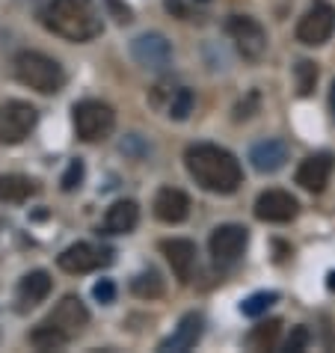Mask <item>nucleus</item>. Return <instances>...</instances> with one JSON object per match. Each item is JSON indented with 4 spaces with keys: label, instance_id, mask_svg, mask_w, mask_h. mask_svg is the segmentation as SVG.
Masks as SVG:
<instances>
[{
    "label": "nucleus",
    "instance_id": "20",
    "mask_svg": "<svg viewBox=\"0 0 335 353\" xmlns=\"http://www.w3.org/2000/svg\"><path fill=\"white\" fill-rule=\"evenodd\" d=\"M36 193V181L27 175H0V202H27Z\"/></svg>",
    "mask_w": 335,
    "mask_h": 353
},
{
    "label": "nucleus",
    "instance_id": "33",
    "mask_svg": "<svg viewBox=\"0 0 335 353\" xmlns=\"http://www.w3.org/2000/svg\"><path fill=\"white\" fill-rule=\"evenodd\" d=\"M202 3H205V0H202Z\"/></svg>",
    "mask_w": 335,
    "mask_h": 353
},
{
    "label": "nucleus",
    "instance_id": "26",
    "mask_svg": "<svg viewBox=\"0 0 335 353\" xmlns=\"http://www.w3.org/2000/svg\"><path fill=\"white\" fill-rule=\"evenodd\" d=\"M294 77H297V92L305 98L314 92V86H318V65L312 60H300L297 68H294Z\"/></svg>",
    "mask_w": 335,
    "mask_h": 353
},
{
    "label": "nucleus",
    "instance_id": "29",
    "mask_svg": "<svg viewBox=\"0 0 335 353\" xmlns=\"http://www.w3.org/2000/svg\"><path fill=\"white\" fill-rule=\"evenodd\" d=\"M92 297L98 300V303H113V297H116V285L110 279H101L98 285L92 288Z\"/></svg>",
    "mask_w": 335,
    "mask_h": 353
},
{
    "label": "nucleus",
    "instance_id": "30",
    "mask_svg": "<svg viewBox=\"0 0 335 353\" xmlns=\"http://www.w3.org/2000/svg\"><path fill=\"white\" fill-rule=\"evenodd\" d=\"M107 9H110L113 18H116L119 24H128V21H131V9H128L122 0H107Z\"/></svg>",
    "mask_w": 335,
    "mask_h": 353
},
{
    "label": "nucleus",
    "instance_id": "2",
    "mask_svg": "<svg viewBox=\"0 0 335 353\" xmlns=\"http://www.w3.org/2000/svg\"><path fill=\"white\" fill-rule=\"evenodd\" d=\"M45 24L68 42H90L104 33L95 0H51L45 9Z\"/></svg>",
    "mask_w": 335,
    "mask_h": 353
},
{
    "label": "nucleus",
    "instance_id": "28",
    "mask_svg": "<svg viewBox=\"0 0 335 353\" xmlns=\"http://www.w3.org/2000/svg\"><path fill=\"white\" fill-rule=\"evenodd\" d=\"M309 341H312V332L309 330H305V327H294L288 341H285V350H291V353L305 350V347H309Z\"/></svg>",
    "mask_w": 335,
    "mask_h": 353
},
{
    "label": "nucleus",
    "instance_id": "32",
    "mask_svg": "<svg viewBox=\"0 0 335 353\" xmlns=\"http://www.w3.org/2000/svg\"><path fill=\"white\" fill-rule=\"evenodd\" d=\"M329 288H335V273H332V276H329Z\"/></svg>",
    "mask_w": 335,
    "mask_h": 353
},
{
    "label": "nucleus",
    "instance_id": "31",
    "mask_svg": "<svg viewBox=\"0 0 335 353\" xmlns=\"http://www.w3.org/2000/svg\"><path fill=\"white\" fill-rule=\"evenodd\" d=\"M329 110H332V119H335V81H332V90H329Z\"/></svg>",
    "mask_w": 335,
    "mask_h": 353
},
{
    "label": "nucleus",
    "instance_id": "3",
    "mask_svg": "<svg viewBox=\"0 0 335 353\" xmlns=\"http://www.w3.org/2000/svg\"><path fill=\"white\" fill-rule=\"evenodd\" d=\"M12 72L18 77V83L30 86V90L42 92V95H54L63 90L65 83V72L63 65L51 60V57L39 54V51H21L12 60Z\"/></svg>",
    "mask_w": 335,
    "mask_h": 353
},
{
    "label": "nucleus",
    "instance_id": "6",
    "mask_svg": "<svg viewBox=\"0 0 335 353\" xmlns=\"http://www.w3.org/2000/svg\"><path fill=\"white\" fill-rule=\"evenodd\" d=\"M332 33H335V6L327 3V0H314L297 24V42L318 48V45H327Z\"/></svg>",
    "mask_w": 335,
    "mask_h": 353
},
{
    "label": "nucleus",
    "instance_id": "22",
    "mask_svg": "<svg viewBox=\"0 0 335 353\" xmlns=\"http://www.w3.org/2000/svg\"><path fill=\"white\" fill-rule=\"evenodd\" d=\"M131 291L136 294V297H143V300H154V297H161L163 294V279H161V273L157 270H143V273H136L134 282H131Z\"/></svg>",
    "mask_w": 335,
    "mask_h": 353
},
{
    "label": "nucleus",
    "instance_id": "14",
    "mask_svg": "<svg viewBox=\"0 0 335 353\" xmlns=\"http://www.w3.org/2000/svg\"><path fill=\"white\" fill-rule=\"evenodd\" d=\"M332 154L329 152H318L312 158H305L297 170V184L309 193H323V188L329 184V175H332Z\"/></svg>",
    "mask_w": 335,
    "mask_h": 353
},
{
    "label": "nucleus",
    "instance_id": "10",
    "mask_svg": "<svg viewBox=\"0 0 335 353\" xmlns=\"http://www.w3.org/2000/svg\"><path fill=\"white\" fill-rule=\"evenodd\" d=\"M246 243H250V232L238 223H225V225H216V229L211 232L208 247H211L214 261L232 264V261H238L243 256Z\"/></svg>",
    "mask_w": 335,
    "mask_h": 353
},
{
    "label": "nucleus",
    "instance_id": "7",
    "mask_svg": "<svg viewBox=\"0 0 335 353\" xmlns=\"http://www.w3.org/2000/svg\"><path fill=\"white\" fill-rule=\"evenodd\" d=\"M39 122V110L27 101H6L0 107V143L18 145L24 143Z\"/></svg>",
    "mask_w": 335,
    "mask_h": 353
},
{
    "label": "nucleus",
    "instance_id": "5",
    "mask_svg": "<svg viewBox=\"0 0 335 353\" xmlns=\"http://www.w3.org/2000/svg\"><path fill=\"white\" fill-rule=\"evenodd\" d=\"M225 33H229L234 48H238V54L250 63L261 60L264 51H267V30L250 15H232L225 21Z\"/></svg>",
    "mask_w": 335,
    "mask_h": 353
},
{
    "label": "nucleus",
    "instance_id": "12",
    "mask_svg": "<svg viewBox=\"0 0 335 353\" xmlns=\"http://www.w3.org/2000/svg\"><path fill=\"white\" fill-rule=\"evenodd\" d=\"M300 214V202L288 190H264L255 199V217L264 223H291Z\"/></svg>",
    "mask_w": 335,
    "mask_h": 353
},
{
    "label": "nucleus",
    "instance_id": "16",
    "mask_svg": "<svg viewBox=\"0 0 335 353\" xmlns=\"http://www.w3.org/2000/svg\"><path fill=\"white\" fill-rule=\"evenodd\" d=\"M187 214H190V199H187V193L179 190V188H163L157 190L154 196V217L161 223H184Z\"/></svg>",
    "mask_w": 335,
    "mask_h": 353
},
{
    "label": "nucleus",
    "instance_id": "4",
    "mask_svg": "<svg viewBox=\"0 0 335 353\" xmlns=\"http://www.w3.org/2000/svg\"><path fill=\"white\" fill-rule=\"evenodd\" d=\"M72 122H74V134L81 137L83 143H98V140H107V137L113 134L116 113H113L110 104L95 101V98H86V101L74 104Z\"/></svg>",
    "mask_w": 335,
    "mask_h": 353
},
{
    "label": "nucleus",
    "instance_id": "27",
    "mask_svg": "<svg viewBox=\"0 0 335 353\" xmlns=\"http://www.w3.org/2000/svg\"><path fill=\"white\" fill-rule=\"evenodd\" d=\"M81 181H83V161H72L68 163V170H65V175H63V190L65 193H72L74 188H81Z\"/></svg>",
    "mask_w": 335,
    "mask_h": 353
},
{
    "label": "nucleus",
    "instance_id": "8",
    "mask_svg": "<svg viewBox=\"0 0 335 353\" xmlns=\"http://www.w3.org/2000/svg\"><path fill=\"white\" fill-rule=\"evenodd\" d=\"M110 261H113V250L98 247V243H72L57 259L60 270L65 273H92L98 268H107Z\"/></svg>",
    "mask_w": 335,
    "mask_h": 353
},
{
    "label": "nucleus",
    "instance_id": "1",
    "mask_svg": "<svg viewBox=\"0 0 335 353\" xmlns=\"http://www.w3.org/2000/svg\"><path fill=\"white\" fill-rule=\"evenodd\" d=\"M184 166L190 172V179L199 184L202 190L229 196L243 184V170L241 161L234 158L229 149L214 143H196L184 152Z\"/></svg>",
    "mask_w": 335,
    "mask_h": 353
},
{
    "label": "nucleus",
    "instance_id": "19",
    "mask_svg": "<svg viewBox=\"0 0 335 353\" xmlns=\"http://www.w3.org/2000/svg\"><path fill=\"white\" fill-rule=\"evenodd\" d=\"M136 223H140V208H136V202L122 199V202L110 205V211H107L104 232L107 234H128V232L136 229Z\"/></svg>",
    "mask_w": 335,
    "mask_h": 353
},
{
    "label": "nucleus",
    "instance_id": "15",
    "mask_svg": "<svg viewBox=\"0 0 335 353\" xmlns=\"http://www.w3.org/2000/svg\"><path fill=\"white\" fill-rule=\"evenodd\" d=\"M202 330H205V318L199 315V312H187V315L179 321V327H175L172 336L161 341V350H166V353H170V350L172 353L190 350V347L199 345Z\"/></svg>",
    "mask_w": 335,
    "mask_h": 353
},
{
    "label": "nucleus",
    "instance_id": "24",
    "mask_svg": "<svg viewBox=\"0 0 335 353\" xmlns=\"http://www.w3.org/2000/svg\"><path fill=\"white\" fill-rule=\"evenodd\" d=\"M190 113H193V92L184 90V86L172 90V92H170V104H166V116H170V119L184 122Z\"/></svg>",
    "mask_w": 335,
    "mask_h": 353
},
{
    "label": "nucleus",
    "instance_id": "21",
    "mask_svg": "<svg viewBox=\"0 0 335 353\" xmlns=\"http://www.w3.org/2000/svg\"><path fill=\"white\" fill-rule=\"evenodd\" d=\"M30 345H33L36 350H60V347L68 345V339L54 327V323L42 321V323H39V327L30 332Z\"/></svg>",
    "mask_w": 335,
    "mask_h": 353
},
{
    "label": "nucleus",
    "instance_id": "13",
    "mask_svg": "<svg viewBox=\"0 0 335 353\" xmlns=\"http://www.w3.org/2000/svg\"><path fill=\"white\" fill-rule=\"evenodd\" d=\"M166 261H170V268L175 273V279L179 282H190L193 279V270H196V243L193 241H184V238H172V241H163L161 243Z\"/></svg>",
    "mask_w": 335,
    "mask_h": 353
},
{
    "label": "nucleus",
    "instance_id": "17",
    "mask_svg": "<svg viewBox=\"0 0 335 353\" xmlns=\"http://www.w3.org/2000/svg\"><path fill=\"white\" fill-rule=\"evenodd\" d=\"M250 161L258 172H276L282 170L285 161H288V143L285 140H261L252 145Z\"/></svg>",
    "mask_w": 335,
    "mask_h": 353
},
{
    "label": "nucleus",
    "instance_id": "11",
    "mask_svg": "<svg viewBox=\"0 0 335 353\" xmlns=\"http://www.w3.org/2000/svg\"><path fill=\"white\" fill-rule=\"evenodd\" d=\"M48 323H54L57 330L63 332V336L72 341V339H77L83 332V327L90 323V312H86V306H83V300L81 297H74V294H68V297H63L60 303L54 306V312L45 318Z\"/></svg>",
    "mask_w": 335,
    "mask_h": 353
},
{
    "label": "nucleus",
    "instance_id": "23",
    "mask_svg": "<svg viewBox=\"0 0 335 353\" xmlns=\"http://www.w3.org/2000/svg\"><path fill=\"white\" fill-rule=\"evenodd\" d=\"M279 332H282V321H267V323H258L252 332H250V345L255 350H270L276 345V339H279Z\"/></svg>",
    "mask_w": 335,
    "mask_h": 353
},
{
    "label": "nucleus",
    "instance_id": "25",
    "mask_svg": "<svg viewBox=\"0 0 335 353\" xmlns=\"http://www.w3.org/2000/svg\"><path fill=\"white\" fill-rule=\"evenodd\" d=\"M276 300H279V294L276 291H258V294H252V297H246L241 303V312L246 318H261Z\"/></svg>",
    "mask_w": 335,
    "mask_h": 353
},
{
    "label": "nucleus",
    "instance_id": "9",
    "mask_svg": "<svg viewBox=\"0 0 335 353\" xmlns=\"http://www.w3.org/2000/svg\"><path fill=\"white\" fill-rule=\"evenodd\" d=\"M131 57L149 72H163L172 63V45L161 33H143L131 42Z\"/></svg>",
    "mask_w": 335,
    "mask_h": 353
},
{
    "label": "nucleus",
    "instance_id": "18",
    "mask_svg": "<svg viewBox=\"0 0 335 353\" xmlns=\"http://www.w3.org/2000/svg\"><path fill=\"white\" fill-rule=\"evenodd\" d=\"M48 294H51V276H48L45 270H33L18 282L15 297H18V303H21V309H33L48 297Z\"/></svg>",
    "mask_w": 335,
    "mask_h": 353
}]
</instances>
